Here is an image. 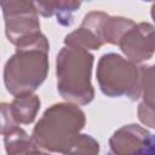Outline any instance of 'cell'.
Returning <instances> with one entry per match:
<instances>
[{
	"label": "cell",
	"instance_id": "6da1fadb",
	"mask_svg": "<svg viewBox=\"0 0 155 155\" xmlns=\"http://www.w3.org/2000/svg\"><path fill=\"white\" fill-rule=\"evenodd\" d=\"M48 41L41 33L16 46L15 54L4 68V82L12 96L33 93L48 73Z\"/></svg>",
	"mask_w": 155,
	"mask_h": 155
},
{
	"label": "cell",
	"instance_id": "7a4b0ae2",
	"mask_svg": "<svg viewBox=\"0 0 155 155\" xmlns=\"http://www.w3.org/2000/svg\"><path fill=\"white\" fill-rule=\"evenodd\" d=\"M85 124V113L78 105L56 103L36 122L31 137L39 148L64 154L78 139Z\"/></svg>",
	"mask_w": 155,
	"mask_h": 155
},
{
	"label": "cell",
	"instance_id": "3957f363",
	"mask_svg": "<svg viewBox=\"0 0 155 155\" xmlns=\"http://www.w3.org/2000/svg\"><path fill=\"white\" fill-rule=\"evenodd\" d=\"M57 87L61 96L74 104L85 105L93 101L91 84L93 56L84 48L64 46L57 56Z\"/></svg>",
	"mask_w": 155,
	"mask_h": 155
},
{
	"label": "cell",
	"instance_id": "277c9868",
	"mask_svg": "<svg viewBox=\"0 0 155 155\" xmlns=\"http://www.w3.org/2000/svg\"><path fill=\"white\" fill-rule=\"evenodd\" d=\"M97 80L108 97H127L136 101L142 94L140 67L116 53H105L97 67Z\"/></svg>",
	"mask_w": 155,
	"mask_h": 155
},
{
	"label": "cell",
	"instance_id": "5b68a950",
	"mask_svg": "<svg viewBox=\"0 0 155 155\" xmlns=\"http://www.w3.org/2000/svg\"><path fill=\"white\" fill-rule=\"evenodd\" d=\"M1 8L6 36L15 46L40 33V22L34 2L5 0L1 1Z\"/></svg>",
	"mask_w": 155,
	"mask_h": 155
},
{
	"label": "cell",
	"instance_id": "8992f818",
	"mask_svg": "<svg viewBox=\"0 0 155 155\" xmlns=\"http://www.w3.org/2000/svg\"><path fill=\"white\" fill-rule=\"evenodd\" d=\"M119 46L133 63L150 59L155 52V27L145 22L136 23L121 38Z\"/></svg>",
	"mask_w": 155,
	"mask_h": 155
},
{
	"label": "cell",
	"instance_id": "52a82bcc",
	"mask_svg": "<svg viewBox=\"0 0 155 155\" xmlns=\"http://www.w3.org/2000/svg\"><path fill=\"white\" fill-rule=\"evenodd\" d=\"M151 134L138 125H126L114 132L109 139L110 151L114 155H133Z\"/></svg>",
	"mask_w": 155,
	"mask_h": 155
},
{
	"label": "cell",
	"instance_id": "ba28073f",
	"mask_svg": "<svg viewBox=\"0 0 155 155\" xmlns=\"http://www.w3.org/2000/svg\"><path fill=\"white\" fill-rule=\"evenodd\" d=\"M8 113L17 125H29L35 120L40 109V98L34 93H22L15 96L8 104Z\"/></svg>",
	"mask_w": 155,
	"mask_h": 155
},
{
	"label": "cell",
	"instance_id": "9c48e42d",
	"mask_svg": "<svg viewBox=\"0 0 155 155\" xmlns=\"http://www.w3.org/2000/svg\"><path fill=\"white\" fill-rule=\"evenodd\" d=\"M38 13L44 17H57V22L62 25H70L73 22V12L80 7L78 1H36L34 2Z\"/></svg>",
	"mask_w": 155,
	"mask_h": 155
},
{
	"label": "cell",
	"instance_id": "30bf717a",
	"mask_svg": "<svg viewBox=\"0 0 155 155\" xmlns=\"http://www.w3.org/2000/svg\"><path fill=\"white\" fill-rule=\"evenodd\" d=\"M65 46L69 47H79L84 50H98L101 48L104 42L88 28L81 25L79 29L68 34L64 39Z\"/></svg>",
	"mask_w": 155,
	"mask_h": 155
},
{
	"label": "cell",
	"instance_id": "8fae6325",
	"mask_svg": "<svg viewBox=\"0 0 155 155\" xmlns=\"http://www.w3.org/2000/svg\"><path fill=\"white\" fill-rule=\"evenodd\" d=\"M136 23L128 18L124 17H108L103 27V40L104 42L119 45L121 38L131 29Z\"/></svg>",
	"mask_w": 155,
	"mask_h": 155
},
{
	"label": "cell",
	"instance_id": "7c38bea8",
	"mask_svg": "<svg viewBox=\"0 0 155 155\" xmlns=\"http://www.w3.org/2000/svg\"><path fill=\"white\" fill-rule=\"evenodd\" d=\"M140 87L143 93V103L155 109V64L150 67H140Z\"/></svg>",
	"mask_w": 155,
	"mask_h": 155
},
{
	"label": "cell",
	"instance_id": "4fadbf2b",
	"mask_svg": "<svg viewBox=\"0 0 155 155\" xmlns=\"http://www.w3.org/2000/svg\"><path fill=\"white\" fill-rule=\"evenodd\" d=\"M99 144L90 134H80L63 155H98Z\"/></svg>",
	"mask_w": 155,
	"mask_h": 155
},
{
	"label": "cell",
	"instance_id": "5bb4252c",
	"mask_svg": "<svg viewBox=\"0 0 155 155\" xmlns=\"http://www.w3.org/2000/svg\"><path fill=\"white\" fill-rule=\"evenodd\" d=\"M138 119L143 125L155 128V109L149 108L143 102L138 105Z\"/></svg>",
	"mask_w": 155,
	"mask_h": 155
},
{
	"label": "cell",
	"instance_id": "9a60e30c",
	"mask_svg": "<svg viewBox=\"0 0 155 155\" xmlns=\"http://www.w3.org/2000/svg\"><path fill=\"white\" fill-rule=\"evenodd\" d=\"M133 155H155V136H150L145 144Z\"/></svg>",
	"mask_w": 155,
	"mask_h": 155
},
{
	"label": "cell",
	"instance_id": "2e32d148",
	"mask_svg": "<svg viewBox=\"0 0 155 155\" xmlns=\"http://www.w3.org/2000/svg\"><path fill=\"white\" fill-rule=\"evenodd\" d=\"M24 155H50V154H46V153H44V151H40V150L38 149V145H35V147H33L30 150H28Z\"/></svg>",
	"mask_w": 155,
	"mask_h": 155
},
{
	"label": "cell",
	"instance_id": "e0dca14e",
	"mask_svg": "<svg viewBox=\"0 0 155 155\" xmlns=\"http://www.w3.org/2000/svg\"><path fill=\"white\" fill-rule=\"evenodd\" d=\"M151 17L155 22V4H153V6H151Z\"/></svg>",
	"mask_w": 155,
	"mask_h": 155
}]
</instances>
